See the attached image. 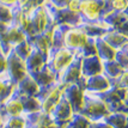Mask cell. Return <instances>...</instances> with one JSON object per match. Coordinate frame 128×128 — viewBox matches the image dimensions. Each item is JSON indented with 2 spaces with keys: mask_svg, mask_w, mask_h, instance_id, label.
<instances>
[{
  "mask_svg": "<svg viewBox=\"0 0 128 128\" xmlns=\"http://www.w3.org/2000/svg\"><path fill=\"white\" fill-rule=\"evenodd\" d=\"M70 0H48L47 4H49L54 8H65Z\"/></svg>",
  "mask_w": 128,
  "mask_h": 128,
  "instance_id": "38",
  "label": "cell"
},
{
  "mask_svg": "<svg viewBox=\"0 0 128 128\" xmlns=\"http://www.w3.org/2000/svg\"><path fill=\"white\" fill-rule=\"evenodd\" d=\"M32 78L36 80V83L38 84L40 88H46V86H50L53 84L60 82L59 80V76L54 73L52 70H50L48 65H46L42 70L37 71L36 73H32L31 74Z\"/></svg>",
  "mask_w": 128,
  "mask_h": 128,
  "instance_id": "20",
  "label": "cell"
},
{
  "mask_svg": "<svg viewBox=\"0 0 128 128\" xmlns=\"http://www.w3.org/2000/svg\"><path fill=\"white\" fill-rule=\"evenodd\" d=\"M92 121H90L86 116H84L80 112H76L73 118L71 120L67 128H90Z\"/></svg>",
  "mask_w": 128,
  "mask_h": 128,
  "instance_id": "30",
  "label": "cell"
},
{
  "mask_svg": "<svg viewBox=\"0 0 128 128\" xmlns=\"http://www.w3.org/2000/svg\"><path fill=\"white\" fill-rule=\"evenodd\" d=\"M19 97L24 106V114H32L42 110L41 100L37 97H31V96H19Z\"/></svg>",
  "mask_w": 128,
  "mask_h": 128,
  "instance_id": "28",
  "label": "cell"
},
{
  "mask_svg": "<svg viewBox=\"0 0 128 128\" xmlns=\"http://www.w3.org/2000/svg\"><path fill=\"white\" fill-rule=\"evenodd\" d=\"M24 116L28 123L26 128H46L47 126L54 123L50 114H47L42 110L32 112V114H24Z\"/></svg>",
  "mask_w": 128,
  "mask_h": 128,
  "instance_id": "19",
  "label": "cell"
},
{
  "mask_svg": "<svg viewBox=\"0 0 128 128\" xmlns=\"http://www.w3.org/2000/svg\"><path fill=\"white\" fill-rule=\"evenodd\" d=\"M78 55L77 53H74L72 50L67 49L66 47L62 48H58V49H53L50 52L48 60H47V65L54 73H56L60 78L61 74L67 67L70 66L72 61L76 59V56Z\"/></svg>",
  "mask_w": 128,
  "mask_h": 128,
  "instance_id": "4",
  "label": "cell"
},
{
  "mask_svg": "<svg viewBox=\"0 0 128 128\" xmlns=\"http://www.w3.org/2000/svg\"><path fill=\"white\" fill-rule=\"evenodd\" d=\"M128 18L124 14V12H117V11H112L109 14H106V17H103V22L106 23V25L112 30H117L122 25L123 23L127 20Z\"/></svg>",
  "mask_w": 128,
  "mask_h": 128,
  "instance_id": "25",
  "label": "cell"
},
{
  "mask_svg": "<svg viewBox=\"0 0 128 128\" xmlns=\"http://www.w3.org/2000/svg\"><path fill=\"white\" fill-rule=\"evenodd\" d=\"M117 31H118V32H121L122 35H124L126 37H128V19L123 23L120 28L117 29Z\"/></svg>",
  "mask_w": 128,
  "mask_h": 128,
  "instance_id": "40",
  "label": "cell"
},
{
  "mask_svg": "<svg viewBox=\"0 0 128 128\" xmlns=\"http://www.w3.org/2000/svg\"><path fill=\"white\" fill-rule=\"evenodd\" d=\"M110 82H112V85H114V86L128 90V70L127 71H123V73L118 78L114 79V80H110Z\"/></svg>",
  "mask_w": 128,
  "mask_h": 128,
  "instance_id": "33",
  "label": "cell"
},
{
  "mask_svg": "<svg viewBox=\"0 0 128 128\" xmlns=\"http://www.w3.org/2000/svg\"><path fill=\"white\" fill-rule=\"evenodd\" d=\"M74 114L76 112L72 109L71 104L65 98H62L58 103V106L53 109V112H50V116L59 128H66L73 118Z\"/></svg>",
  "mask_w": 128,
  "mask_h": 128,
  "instance_id": "12",
  "label": "cell"
},
{
  "mask_svg": "<svg viewBox=\"0 0 128 128\" xmlns=\"http://www.w3.org/2000/svg\"><path fill=\"white\" fill-rule=\"evenodd\" d=\"M30 22H31L34 36L42 34L52 25H55L52 19L49 10L46 5L38 6L30 12Z\"/></svg>",
  "mask_w": 128,
  "mask_h": 128,
  "instance_id": "8",
  "label": "cell"
},
{
  "mask_svg": "<svg viewBox=\"0 0 128 128\" xmlns=\"http://www.w3.org/2000/svg\"><path fill=\"white\" fill-rule=\"evenodd\" d=\"M86 92V78L79 80L77 84L66 85L64 89V98L71 104L74 112H80L84 106V96Z\"/></svg>",
  "mask_w": 128,
  "mask_h": 128,
  "instance_id": "5",
  "label": "cell"
},
{
  "mask_svg": "<svg viewBox=\"0 0 128 128\" xmlns=\"http://www.w3.org/2000/svg\"><path fill=\"white\" fill-rule=\"evenodd\" d=\"M126 1H127V2H128V0H126Z\"/></svg>",
  "mask_w": 128,
  "mask_h": 128,
  "instance_id": "49",
  "label": "cell"
},
{
  "mask_svg": "<svg viewBox=\"0 0 128 128\" xmlns=\"http://www.w3.org/2000/svg\"><path fill=\"white\" fill-rule=\"evenodd\" d=\"M124 14H126V16H127V18H128V5H127V7H126V10H124Z\"/></svg>",
  "mask_w": 128,
  "mask_h": 128,
  "instance_id": "46",
  "label": "cell"
},
{
  "mask_svg": "<svg viewBox=\"0 0 128 128\" xmlns=\"http://www.w3.org/2000/svg\"><path fill=\"white\" fill-rule=\"evenodd\" d=\"M55 26L56 25H52L42 34L35 35L31 38H29L34 49L40 52L43 56H46L47 60H48V56H49L50 52L53 49V34H54Z\"/></svg>",
  "mask_w": 128,
  "mask_h": 128,
  "instance_id": "11",
  "label": "cell"
},
{
  "mask_svg": "<svg viewBox=\"0 0 128 128\" xmlns=\"http://www.w3.org/2000/svg\"><path fill=\"white\" fill-rule=\"evenodd\" d=\"M46 128H59V127L56 126L55 123H52V124H49V126H47Z\"/></svg>",
  "mask_w": 128,
  "mask_h": 128,
  "instance_id": "44",
  "label": "cell"
},
{
  "mask_svg": "<svg viewBox=\"0 0 128 128\" xmlns=\"http://www.w3.org/2000/svg\"><path fill=\"white\" fill-rule=\"evenodd\" d=\"M25 64H26L28 73L29 74H32V73H36L37 71L42 70L47 65V58L42 55L40 52L34 49L31 55L25 60Z\"/></svg>",
  "mask_w": 128,
  "mask_h": 128,
  "instance_id": "22",
  "label": "cell"
},
{
  "mask_svg": "<svg viewBox=\"0 0 128 128\" xmlns=\"http://www.w3.org/2000/svg\"><path fill=\"white\" fill-rule=\"evenodd\" d=\"M80 2H82V0H70L65 8H67L68 11L73 12V13H77V14H79V10H80Z\"/></svg>",
  "mask_w": 128,
  "mask_h": 128,
  "instance_id": "36",
  "label": "cell"
},
{
  "mask_svg": "<svg viewBox=\"0 0 128 128\" xmlns=\"http://www.w3.org/2000/svg\"><path fill=\"white\" fill-rule=\"evenodd\" d=\"M46 6L48 7L50 16H52V19H53V22H54V24L56 26L58 25L79 26L83 23L79 14L68 11L67 8H54L49 4H46Z\"/></svg>",
  "mask_w": 128,
  "mask_h": 128,
  "instance_id": "10",
  "label": "cell"
},
{
  "mask_svg": "<svg viewBox=\"0 0 128 128\" xmlns=\"http://www.w3.org/2000/svg\"><path fill=\"white\" fill-rule=\"evenodd\" d=\"M5 74L16 85L29 74L25 61L23 59H20L13 50H11L7 54V62H6Z\"/></svg>",
  "mask_w": 128,
  "mask_h": 128,
  "instance_id": "7",
  "label": "cell"
},
{
  "mask_svg": "<svg viewBox=\"0 0 128 128\" xmlns=\"http://www.w3.org/2000/svg\"><path fill=\"white\" fill-rule=\"evenodd\" d=\"M12 18H13V8L0 4V23L12 24Z\"/></svg>",
  "mask_w": 128,
  "mask_h": 128,
  "instance_id": "31",
  "label": "cell"
},
{
  "mask_svg": "<svg viewBox=\"0 0 128 128\" xmlns=\"http://www.w3.org/2000/svg\"><path fill=\"white\" fill-rule=\"evenodd\" d=\"M0 4L13 8V7H16V6L18 5V0H0Z\"/></svg>",
  "mask_w": 128,
  "mask_h": 128,
  "instance_id": "41",
  "label": "cell"
},
{
  "mask_svg": "<svg viewBox=\"0 0 128 128\" xmlns=\"http://www.w3.org/2000/svg\"><path fill=\"white\" fill-rule=\"evenodd\" d=\"M122 49L124 50V52H126V53H127V54H128V41H127V42H126V44H124V47H123Z\"/></svg>",
  "mask_w": 128,
  "mask_h": 128,
  "instance_id": "43",
  "label": "cell"
},
{
  "mask_svg": "<svg viewBox=\"0 0 128 128\" xmlns=\"http://www.w3.org/2000/svg\"><path fill=\"white\" fill-rule=\"evenodd\" d=\"M106 0H82L79 16L83 22H98L102 20V12Z\"/></svg>",
  "mask_w": 128,
  "mask_h": 128,
  "instance_id": "9",
  "label": "cell"
},
{
  "mask_svg": "<svg viewBox=\"0 0 128 128\" xmlns=\"http://www.w3.org/2000/svg\"><path fill=\"white\" fill-rule=\"evenodd\" d=\"M5 122H6V118H5V116L0 112V128H2L4 126H5Z\"/></svg>",
  "mask_w": 128,
  "mask_h": 128,
  "instance_id": "42",
  "label": "cell"
},
{
  "mask_svg": "<svg viewBox=\"0 0 128 128\" xmlns=\"http://www.w3.org/2000/svg\"><path fill=\"white\" fill-rule=\"evenodd\" d=\"M109 6L112 8V11H117V12H123L127 7L128 2L126 0H109Z\"/></svg>",
  "mask_w": 128,
  "mask_h": 128,
  "instance_id": "35",
  "label": "cell"
},
{
  "mask_svg": "<svg viewBox=\"0 0 128 128\" xmlns=\"http://www.w3.org/2000/svg\"><path fill=\"white\" fill-rule=\"evenodd\" d=\"M106 1H109V0H106Z\"/></svg>",
  "mask_w": 128,
  "mask_h": 128,
  "instance_id": "50",
  "label": "cell"
},
{
  "mask_svg": "<svg viewBox=\"0 0 128 128\" xmlns=\"http://www.w3.org/2000/svg\"><path fill=\"white\" fill-rule=\"evenodd\" d=\"M124 128H128V118H127V123H126V126H124Z\"/></svg>",
  "mask_w": 128,
  "mask_h": 128,
  "instance_id": "48",
  "label": "cell"
},
{
  "mask_svg": "<svg viewBox=\"0 0 128 128\" xmlns=\"http://www.w3.org/2000/svg\"><path fill=\"white\" fill-rule=\"evenodd\" d=\"M2 128H11V127H10L8 124H6V122H5V126H4V127H2Z\"/></svg>",
  "mask_w": 128,
  "mask_h": 128,
  "instance_id": "47",
  "label": "cell"
},
{
  "mask_svg": "<svg viewBox=\"0 0 128 128\" xmlns=\"http://www.w3.org/2000/svg\"><path fill=\"white\" fill-rule=\"evenodd\" d=\"M6 62H7V54L0 48V76L5 74L6 72Z\"/></svg>",
  "mask_w": 128,
  "mask_h": 128,
  "instance_id": "37",
  "label": "cell"
},
{
  "mask_svg": "<svg viewBox=\"0 0 128 128\" xmlns=\"http://www.w3.org/2000/svg\"><path fill=\"white\" fill-rule=\"evenodd\" d=\"M110 88H112V82L103 73L86 78V92L98 95V94H102L106 90H109Z\"/></svg>",
  "mask_w": 128,
  "mask_h": 128,
  "instance_id": "15",
  "label": "cell"
},
{
  "mask_svg": "<svg viewBox=\"0 0 128 128\" xmlns=\"http://www.w3.org/2000/svg\"><path fill=\"white\" fill-rule=\"evenodd\" d=\"M123 71L124 70L115 60L103 62V74L108 79H110V80H114V79L118 78L123 73Z\"/></svg>",
  "mask_w": 128,
  "mask_h": 128,
  "instance_id": "27",
  "label": "cell"
},
{
  "mask_svg": "<svg viewBox=\"0 0 128 128\" xmlns=\"http://www.w3.org/2000/svg\"><path fill=\"white\" fill-rule=\"evenodd\" d=\"M109 109L106 104L100 100V97L95 94H90L85 92L84 96V106L80 114H83L84 116H86L90 121L96 122L104 120V117L109 114Z\"/></svg>",
  "mask_w": 128,
  "mask_h": 128,
  "instance_id": "1",
  "label": "cell"
},
{
  "mask_svg": "<svg viewBox=\"0 0 128 128\" xmlns=\"http://www.w3.org/2000/svg\"><path fill=\"white\" fill-rule=\"evenodd\" d=\"M0 112L5 116L6 120L10 118V117L24 115V106H23L20 97L14 94L8 100H6L2 103H0Z\"/></svg>",
  "mask_w": 128,
  "mask_h": 128,
  "instance_id": "14",
  "label": "cell"
},
{
  "mask_svg": "<svg viewBox=\"0 0 128 128\" xmlns=\"http://www.w3.org/2000/svg\"><path fill=\"white\" fill-rule=\"evenodd\" d=\"M127 90L112 85V88L102 94L98 97L106 104L110 112H126L128 114V108L124 106V100L127 98Z\"/></svg>",
  "mask_w": 128,
  "mask_h": 128,
  "instance_id": "3",
  "label": "cell"
},
{
  "mask_svg": "<svg viewBox=\"0 0 128 128\" xmlns=\"http://www.w3.org/2000/svg\"><path fill=\"white\" fill-rule=\"evenodd\" d=\"M95 44H96L97 56H98L103 62L115 60V55H116L117 50L114 49L110 44H108L103 38H96Z\"/></svg>",
  "mask_w": 128,
  "mask_h": 128,
  "instance_id": "21",
  "label": "cell"
},
{
  "mask_svg": "<svg viewBox=\"0 0 128 128\" xmlns=\"http://www.w3.org/2000/svg\"><path fill=\"white\" fill-rule=\"evenodd\" d=\"M64 89L65 85H62L60 82L53 84L50 86L41 88L38 95L36 96L41 100L42 106V112L50 114L53 109L58 106V103L64 98Z\"/></svg>",
  "mask_w": 128,
  "mask_h": 128,
  "instance_id": "2",
  "label": "cell"
},
{
  "mask_svg": "<svg viewBox=\"0 0 128 128\" xmlns=\"http://www.w3.org/2000/svg\"><path fill=\"white\" fill-rule=\"evenodd\" d=\"M115 61L122 67L124 71H127L128 70V54L123 49H120V50H117L116 52Z\"/></svg>",
  "mask_w": 128,
  "mask_h": 128,
  "instance_id": "34",
  "label": "cell"
},
{
  "mask_svg": "<svg viewBox=\"0 0 128 128\" xmlns=\"http://www.w3.org/2000/svg\"><path fill=\"white\" fill-rule=\"evenodd\" d=\"M66 128H67V127H66Z\"/></svg>",
  "mask_w": 128,
  "mask_h": 128,
  "instance_id": "51",
  "label": "cell"
},
{
  "mask_svg": "<svg viewBox=\"0 0 128 128\" xmlns=\"http://www.w3.org/2000/svg\"><path fill=\"white\" fill-rule=\"evenodd\" d=\"M124 106H126L128 108V95H127V98L124 100Z\"/></svg>",
  "mask_w": 128,
  "mask_h": 128,
  "instance_id": "45",
  "label": "cell"
},
{
  "mask_svg": "<svg viewBox=\"0 0 128 128\" xmlns=\"http://www.w3.org/2000/svg\"><path fill=\"white\" fill-rule=\"evenodd\" d=\"M89 37L83 31L80 26H66L64 36V47L72 50L77 54H80L85 44L89 42Z\"/></svg>",
  "mask_w": 128,
  "mask_h": 128,
  "instance_id": "6",
  "label": "cell"
},
{
  "mask_svg": "<svg viewBox=\"0 0 128 128\" xmlns=\"http://www.w3.org/2000/svg\"><path fill=\"white\" fill-rule=\"evenodd\" d=\"M90 128H112V126H109L106 121L100 120V121H96V122L91 123V127Z\"/></svg>",
  "mask_w": 128,
  "mask_h": 128,
  "instance_id": "39",
  "label": "cell"
},
{
  "mask_svg": "<svg viewBox=\"0 0 128 128\" xmlns=\"http://www.w3.org/2000/svg\"><path fill=\"white\" fill-rule=\"evenodd\" d=\"M6 124H8L11 128H26L28 127L26 118H25L24 115L7 118V120H6Z\"/></svg>",
  "mask_w": 128,
  "mask_h": 128,
  "instance_id": "32",
  "label": "cell"
},
{
  "mask_svg": "<svg viewBox=\"0 0 128 128\" xmlns=\"http://www.w3.org/2000/svg\"><path fill=\"white\" fill-rule=\"evenodd\" d=\"M16 92V84L11 82L6 74L0 76V103L8 100Z\"/></svg>",
  "mask_w": 128,
  "mask_h": 128,
  "instance_id": "24",
  "label": "cell"
},
{
  "mask_svg": "<svg viewBox=\"0 0 128 128\" xmlns=\"http://www.w3.org/2000/svg\"><path fill=\"white\" fill-rule=\"evenodd\" d=\"M102 38L116 50L122 49L124 44H126V42L128 41V37H126L121 32H118L117 30H112V29H110Z\"/></svg>",
  "mask_w": 128,
  "mask_h": 128,
  "instance_id": "23",
  "label": "cell"
},
{
  "mask_svg": "<svg viewBox=\"0 0 128 128\" xmlns=\"http://www.w3.org/2000/svg\"><path fill=\"white\" fill-rule=\"evenodd\" d=\"M38 84L36 83V80L32 78L31 74H28L24 79H22L19 83L16 85V95L18 96H31L36 97L40 92Z\"/></svg>",
  "mask_w": 128,
  "mask_h": 128,
  "instance_id": "18",
  "label": "cell"
},
{
  "mask_svg": "<svg viewBox=\"0 0 128 128\" xmlns=\"http://www.w3.org/2000/svg\"><path fill=\"white\" fill-rule=\"evenodd\" d=\"M82 60H83V56L82 55H77L76 59L72 61V64L67 67L66 70L60 74V83L62 85H71V84H77L83 78V70H82Z\"/></svg>",
  "mask_w": 128,
  "mask_h": 128,
  "instance_id": "13",
  "label": "cell"
},
{
  "mask_svg": "<svg viewBox=\"0 0 128 128\" xmlns=\"http://www.w3.org/2000/svg\"><path fill=\"white\" fill-rule=\"evenodd\" d=\"M12 50H13L17 55L20 58V59H23V60L25 61L29 56L31 55V53L34 52V47H32V44L30 43V41H29V40H26V41H23V42H20L19 44L14 46Z\"/></svg>",
  "mask_w": 128,
  "mask_h": 128,
  "instance_id": "29",
  "label": "cell"
},
{
  "mask_svg": "<svg viewBox=\"0 0 128 128\" xmlns=\"http://www.w3.org/2000/svg\"><path fill=\"white\" fill-rule=\"evenodd\" d=\"M82 70L85 78L98 76L103 73V61L97 55L85 56L82 60Z\"/></svg>",
  "mask_w": 128,
  "mask_h": 128,
  "instance_id": "16",
  "label": "cell"
},
{
  "mask_svg": "<svg viewBox=\"0 0 128 128\" xmlns=\"http://www.w3.org/2000/svg\"><path fill=\"white\" fill-rule=\"evenodd\" d=\"M128 114L126 112H109L103 121H106L112 128H124L127 123Z\"/></svg>",
  "mask_w": 128,
  "mask_h": 128,
  "instance_id": "26",
  "label": "cell"
},
{
  "mask_svg": "<svg viewBox=\"0 0 128 128\" xmlns=\"http://www.w3.org/2000/svg\"><path fill=\"white\" fill-rule=\"evenodd\" d=\"M79 26L83 29V31L86 34V36L89 38H94V40L102 38L110 30V28L103 20H98V22H83Z\"/></svg>",
  "mask_w": 128,
  "mask_h": 128,
  "instance_id": "17",
  "label": "cell"
}]
</instances>
